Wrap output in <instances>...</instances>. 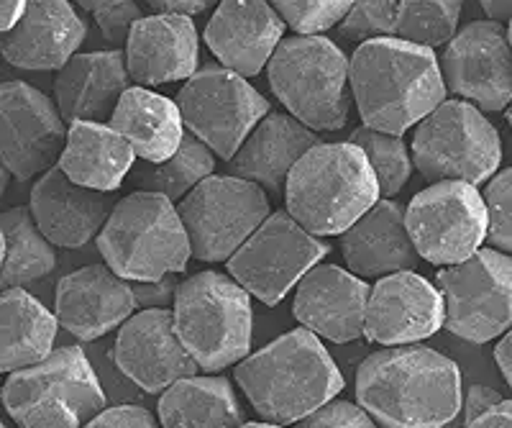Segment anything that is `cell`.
Returning <instances> with one entry per match:
<instances>
[{
    "instance_id": "cell-25",
    "label": "cell",
    "mask_w": 512,
    "mask_h": 428,
    "mask_svg": "<svg viewBox=\"0 0 512 428\" xmlns=\"http://www.w3.org/2000/svg\"><path fill=\"white\" fill-rule=\"evenodd\" d=\"M338 236L346 267L364 280L415 270L420 262L405 226V208L392 198H379Z\"/></svg>"
},
{
    "instance_id": "cell-38",
    "label": "cell",
    "mask_w": 512,
    "mask_h": 428,
    "mask_svg": "<svg viewBox=\"0 0 512 428\" xmlns=\"http://www.w3.org/2000/svg\"><path fill=\"white\" fill-rule=\"evenodd\" d=\"M487 211V239L500 252L512 249V170H497L482 193Z\"/></svg>"
},
{
    "instance_id": "cell-26",
    "label": "cell",
    "mask_w": 512,
    "mask_h": 428,
    "mask_svg": "<svg viewBox=\"0 0 512 428\" xmlns=\"http://www.w3.org/2000/svg\"><path fill=\"white\" fill-rule=\"evenodd\" d=\"M54 77V106L64 124H108L123 90L131 85L123 52H75Z\"/></svg>"
},
{
    "instance_id": "cell-15",
    "label": "cell",
    "mask_w": 512,
    "mask_h": 428,
    "mask_svg": "<svg viewBox=\"0 0 512 428\" xmlns=\"http://www.w3.org/2000/svg\"><path fill=\"white\" fill-rule=\"evenodd\" d=\"M443 85L479 111L500 113L512 98L510 34L497 21H472L446 42L438 59Z\"/></svg>"
},
{
    "instance_id": "cell-44",
    "label": "cell",
    "mask_w": 512,
    "mask_h": 428,
    "mask_svg": "<svg viewBox=\"0 0 512 428\" xmlns=\"http://www.w3.org/2000/svg\"><path fill=\"white\" fill-rule=\"evenodd\" d=\"M144 3L159 13H185V16H195V13H203L210 6H216L218 0H144Z\"/></svg>"
},
{
    "instance_id": "cell-17",
    "label": "cell",
    "mask_w": 512,
    "mask_h": 428,
    "mask_svg": "<svg viewBox=\"0 0 512 428\" xmlns=\"http://www.w3.org/2000/svg\"><path fill=\"white\" fill-rule=\"evenodd\" d=\"M113 362L144 393H162L172 382L200 372L177 336L172 308L131 313L118 326Z\"/></svg>"
},
{
    "instance_id": "cell-42",
    "label": "cell",
    "mask_w": 512,
    "mask_h": 428,
    "mask_svg": "<svg viewBox=\"0 0 512 428\" xmlns=\"http://www.w3.org/2000/svg\"><path fill=\"white\" fill-rule=\"evenodd\" d=\"M85 426L90 428H154L159 426L157 416L144 405H111L95 413Z\"/></svg>"
},
{
    "instance_id": "cell-7",
    "label": "cell",
    "mask_w": 512,
    "mask_h": 428,
    "mask_svg": "<svg viewBox=\"0 0 512 428\" xmlns=\"http://www.w3.org/2000/svg\"><path fill=\"white\" fill-rule=\"evenodd\" d=\"M269 88L292 118L313 131H338L349 121V57L320 34H295L277 44L267 65Z\"/></svg>"
},
{
    "instance_id": "cell-47",
    "label": "cell",
    "mask_w": 512,
    "mask_h": 428,
    "mask_svg": "<svg viewBox=\"0 0 512 428\" xmlns=\"http://www.w3.org/2000/svg\"><path fill=\"white\" fill-rule=\"evenodd\" d=\"M26 0H0V34L11 29L24 11Z\"/></svg>"
},
{
    "instance_id": "cell-4",
    "label": "cell",
    "mask_w": 512,
    "mask_h": 428,
    "mask_svg": "<svg viewBox=\"0 0 512 428\" xmlns=\"http://www.w3.org/2000/svg\"><path fill=\"white\" fill-rule=\"evenodd\" d=\"M287 213L313 236H338L379 200V185L356 144H313L287 172Z\"/></svg>"
},
{
    "instance_id": "cell-16",
    "label": "cell",
    "mask_w": 512,
    "mask_h": 428,
    "mask_svg": "<svg viewBox=\"0 0 512 428\" xmlns=\"http://www.w3.org/2000/svg\"><path fill=\"white\" fill-rule=\"evenodd\" d=\"M64 126L49 95L21 80L0 83V159L18 182H29L57 162Z\"/></svg>"
},
{
    "instance_id": "cell-41",
    "label": "cell",
    "mask_w": 512,
    "mask_h": 428,
    "mask_svg": "<svg viewBox=\"0 0 512 428\" xmlns=\"http://www.w3.org/2000/svg\"><path fill=\"white\" fill-rule=\"evenodd\" d=\"M141 16H144V13H141L136 0H118L113 6L93 11V18L95 24H98L100 34H103L105 42L113 44V47H126L128 31H131V26H134Z\"/></svg>"
},
{
    "instance_id": "cell-35",
    "label": "cell",
    "mask_w": 512,
    "mask_h": 428,
    "mask_svg": "<svg viewBox=\"0 0 512 428\" xmlns=\"http://www.w3.org/2000/svg\"><path fill=\"white\" fill-rule=\"evenodd\" d=\"M351 144H356L367 157L369 167L377 177L379 198H395L408 185L413 159H410V149L402 136L359 126L351 134Z\"/></svg>"
},
{
    "instance_id": "cell-49",
    "label": "cell",
    "mask_w": 512,
    "mask_h": 428,
    "mask_svg": "<svg viewBox=\"0 0 512 428\" xmlns=\"http://www.w3.org/2000/svg\"><path fill=\"white\" fill-rule=\"evenodd\" d=\"M8 182H11V172H8V167L3 165V159H0V200H3V195H6Z\"/></svg>"
},
{
    "instance_id": "cell-14",
    "label": "cell",
    "mask_w": 512,
    "mask_h": 428,
    "mask_svg": "<svg viewBox=\"0 0 512 428\" xmlns=\"http://www.w3.org/2000/svg\"><path fill=\"white\" fill-rule=\"evenodd\" d=\"M405 226L425 262L446 267L466 259L487 241V211L477 185L436 180L405 208Z\"/></svg>"
},
{
    "instance_id": "cell-13",
    "label": "cell",
    "mask_w": 512,
    "mask_h": 428,
    "mask_svg": "<svg viewBox=\"0 0 512 428\" xmlns=\"http://www.w3.org/2000/svg\"><path fill=\"white\" fill-rule=\"evenodd\" d=\"M175 103L190 134L223 162L269 113V100L246 77L223 65H205L192 72Z\"/></svg>"
},
{
    "instance_id": "cell-21",
    "label": "cell",
    "mask_w": 512,
    "mask_h": 428,
    "mask_svg": "<svg viewBox=\"0 0 512 428\" xmlns=\"http://www.w3.org/2000/svg\"><path fill=\"white\" fill-rule=\"evenodd\" d=\"M85 36L88 24L72 0H26L16 24L0 34V57L18 70H59Z\"/></svg>"
},
{
    "instance_id": "cell-27",
    "label": "cell",
    "mask_w": 512,
    "mask_h": 428,
    "mask_svg": "<svg viewBox=\"0 0 512 428\" xmlns=\"http://www.w3.org/2000/svg\"><path fill=\"white\" fill-rule=\"evenodd\" d=\"M318 141L320 136L297 118L269 111L246 134L239 149L226 162V170L228 175L256 182L264 193L277 198L282 195L292 165Z\"/></svg>"
},
{
    "instance_id": "cell-33",
    "label": "cell",
    "mask_w": 512,
    "mask_h": 428,
    "mask_svg": "<svg viewBox=\"0 0 512 428\" xmlns=\"http://www.w3.org/2000/svg\"><path fill=\"white\" fill-rule=\"evenodd\" d=\"M213 170H216V154L210 152L198 136L185 134L172 157L162 159V162H144V159L136 162L134 159L126 177L134 190L162 193L172 203H177L200 180L213 175Z\"/></svg>"
},
{
    "instance_id": "cell-32",
    "label": "cell",
    "mask_w": 512,
    "mask_h": 428,
    "mask_svg": "<svg viewBox=\"0 0 512 428\" xmlns=\"http://www.w3.org/2000/svg\"><path fill=\"white\" fill-rule=\"evenodd\" d=\"M3 234V262H0V290L26 288L44 280L57 267L54 244L41 234L29 206L0 213Z\"/></svg>"
},
{
    "instance_id": "cell-19",
    "label": "cell",
    "mask_w": 512,
    "mask_h": 428,
    "mask_svg": "<svg viewBox=\"0 0 512 428\" xmlns=\"http://www.w3.org/2000/svg\"><path fill=\"white\" fill-rule=\"evenodd\" d=\"M292 313L303 329L333 344L361 339L369 282L336 264L318 262L295 285Z\"/></svg>"
},
{
    "instance_id": "cell-6",
    "label": "cell",
    "mask_w": 512,
    "mask_h": 428,
    "mask_svg": "<svg viewBox=\"0 0 512 428\" xmlns=\"http://www.w3.org/2000/svg\"><path fill=\"white\" fill-rule=\"evenodd\" d=\"M172 321L182 346L200 372H221L251 349V295L231 275L205 270L180 280Z\"/></svg>"
},
{
    "instance_id": "cell-30",
    "label": "cell",
    "mask_w": 512,
    "mask_h": 428,
    "mask_svg": "<svg viewBox=\"0 0 512 428\" xmlns=\"http://www.w3.org/2000/svg\"><path fill=\"white\" fill-rule=\"evenodd\" d=\"M57 329L54 313L24 288L0 290V375L47 357Z\"/></svg>"
},
{
    "instance_id": "cell-8",
    "label": "cell",
    "mask_w": 512,
    "mask_h": 428,
    "mask_svg": "<svg viewBox=\"0 0 512 428\" xmlns=\"http://www.w3.org/2000/svg\"><path fill=\"white\" fill-rule=\"evenodd\" d=\"M8 375L0 398L18 426L77 428L105 408L103 385L80 346H59Z\"/></svg>"
},
{
    "instance_id": "cell-29",
    "label": "cell",
    "mask_w": 512,
    "mask_h": 428,
    "mask_svg": "<svg viewBox=\"0 0 512 428\" xmlns=\"http://www.w3.org/2000/svg\"><path fill=\"white\" fill-rule=\"evenodd\" d=\"M108 126L131 144L136 159L162 162L172 157L185 136L180 108L172 98L141 85H128L113 108Z\"/></svg>"
},
{
    "instance_id": "cell-39",
    "label": "cell",
    "mask_w": 512,
    "mask_h": 428,
    "mask_svg": "<svg viewBox=\"0 0 512 428\" xmlns=\"http://www.w3.org/2000/svg\"><path fill=\"white\" fill-rule=\"evenodd\" d=\"M461 405H464V426H512V400L497 393L495 387L472 385L469 393H466V400H461Z\"/></svg>"
},
{
    "instance_id": "cell-40",
    "label": "cell",
    "mask_w": 512,
    "mask_h": 428,
    "mask_svg": "<svg viewBox=\"0 0 512 428\" xmlns=\"http://www.w3.org/2000/svg\"><path fill=\"white\" fill-rule=\"evenodd\" d=\"M297 426L308 428H372L377 423L372 421L364 408L359 403H349V400H326L320 403L318 408L303 416L297 421Z\"/></svg>"
},
{
    "instance_id": "cell-22",
    "label": "cell",
    "mask_w": 512,
    "mask_h": 428,
    "mask_svg": "<svg viewBox=\"0 0 512 428\" xmlns=\"http://www.w3.org/2000/svg\"><path fill=\"white\" fill-rule=\"evenodd\" d=\"M134 311L131 282L116 275L108 264H88L64 275L54 293V318L80 341L111 334Z\"/></svg>"
},
{
    "instance_id": "cell-18",
    "label": "cell",
    "mask_w": 512,
    "mask_h": 428,
    "mask_svg": "<svg viewBox=\"0 0 512 428\" xmlns=\"http://www.w3.org/2000/svg\"><path fill=\"white\" fill-rule=\"evenodd\" d=\"M443 329V300L415 270L382 275L369 288L361 336L382 346L415 344Z\"/></svg>"
},
{
    "instance_id": "cell-12",
    "label": "cell",
    "mask_w": 512,
    "mask_h": 428,
    "mask_svg": "<svg viewBox=\"0 0 512 428\" xmlns=\"http://www.w3.org/2000/svg\"><path fill=\"white\" fill-rule=\"evenodd\" d=\"M331 252L328 244L305 231L287 211L267 213L226 259L228 275L239 282L251 298L264 305H280L297 280Z\"/></svg>"
},
{
    "instance_id": "cell-5",
    "label": "cell",
    "mask_w": 512,
    "mask_h": 428,
    "mask_svg": "<svg viewBox=\"0 0 512 428\" xmlns=\"http://www.w3.org/2000/svg\"><path fill=\"white\" fill-rule=\"evenodd\" d=\"M95 239L105 264L128 282L159 280L169 272L182 275L192 259L177 206L152 190L118 198Z\"/></svg>"
},
{
    "instance_id": "cell-2",
    "label": "cell",
    "mask_w": 512,
    "mask_h": 428,
    "mask_svg": "<svg viewBox=\"0 0 512 428\" xmlns=\"http://www.w3.org/2000/svg\"><path fill=\"white\" fill-rule=\"evenodd\" d=\"M349 85L364 126L402 136L446 98L433 49L379 36L349 59Z\"/></svg>"
},
{
    "instance_id": "cell-46",
    "label": "cell",
    "mask_w": 512,
    "mask_h": 428,
    "mask_svg": "<svg viewBox=\"0 0 512 428\" xmlns=\"http://www.w3.org/2000/svg\"><path fill=\"white\" fill-rule=\"evenodd\" d=\"M479 6L487 13L489 21H497V24H507L512 16V0H479Z\"/></svg>"
},
{
    "instance_id": "cell-11",
    "label": "cell",
    "mask_w": 512,
    "mask_h": 428,
    "mask_svg": "<svg viewBox=\"0 0 512 428\" xmlns=\"http://www.w3.org/2000/svg\"><path fill=\"white\" fill-rule=\"evenodd\" d=\"M267 213V193L233 175H208L177 203L190 257L198 262H226Z\"/></svg>"
},
{
    "instance_id": "cell-9",
    "label": "cell",
    "mask_w": 512,
    "mask_h": 428,
    "mask_svg": "<svg viewBox=\"0 0 512 428\" xmlns=\"http://www.w3.org/2000/svg\"><path fill=\"white\" fill-rule=\"evenodd\" d=\"M415 126L410 159L428 180H464L479 188L500 170V131L469 100L443 98Z\"/></svg>"
},
{
    "instance_id": "cell-50",
    "label": "cell",
    "mask_w": 512,
    "mask_h": 428,
    "mask_svg": "<svg viewBox=\"0 0 512 428\" xmlns=\"http://www.w3.org/2000/svg\"><path fill=\"white\" fill-rule=\"evenodd\" d=\"M0 262H3V234H0Z\"/></svg>"
},
{
    "instance_id": "cell-1",
    "label": "cell",
    "mask_w": 512,
    "mask_h": 428,
    "mask_svg": "<svg viewBox=\"0 0 512 428\" xmlns=\"http://www.w3.org/2000/svg\"><path fill=\"white\" fill-rule=\"evenodd\" d=\"M356 400L387 428H441L461 411V372L431 346H384L356 372Z\"/></svg>"
},
{
    "instance_id": "cell-45",
    "label": "cell",
    "mask_w": 512,
    "mask_h": 428,
    "mask_svg": "<svg viewBox=\"0 0 512 428\" xmlns=\"http://www.w3.org/2000/svg\"><path fill=\"white\" fill-rule=\"evenodd\" d=\"M497 339H500L495 346L497 370H500L505 385H512V334H510V329H507L505 334L497 336Z\"/></svg>"
},
{
    "instance_id": "cell-51",
    "label": "cell",
    "mask_w": 512,
    "mask_h": 428,
    "mask_svg": "<svg viewBox=\"0 0 512 428\" xmlns=\"http://www.w3.org/2000/svg\"><path fill=\"white\" fill-rule=\"evenodd\" d=\"M0 426H3V423H0Z\"/></svg>"
},
{
    "instance_id": "cell-28",
    "label": "cell",
    "mask_w": 512,
    "mask_h": 428,
    "mask_svg": "<svg viewBox=\"0 0 512 428\" xmlns=\"http://www.w3.org/2000/svg\"><path fill=\"white\" fill-rule=\"evenodd\" d=\"M134 149L108 124L72 121L57 167L77 185L93 190H118L134 165Z\"/></svg>"
},
{
    "instance_id": "cell-48",
    "label": "cell",
    "mask_w": 512,
    "mask_h": 428,
    "mask_svg": "<svg viewBox=\"0 0 512 428\" xmlns=\"http://www.w3.org/2000/svg\"><path fill=\"white\" fill-rule=\"evenodd\" d=\"M75 6H80L82 11H98V8H105V6H113V3H118V0H72Z\"/></svg>"
},
{
    "instance_id": "cell-20",
    "label": "cell",
    "mask_w": 512,
    "mask_h": 428,
    "mask_svg": "<svg viewBox=\"0 0 512 428\" xmlns=\"http://www.w3.org/2000/svg\"><path fill=\"white\" fill-rule=\"evenodd\" d=\"M118 200V190L77 185L57 165L41 172L31 188L29 211L54 247L80 249L103 229Z\"/></svg>"
},
{
    "instance_id": "cell-37",
    "label": "cell",
    "mask_w": 512,
    "mask_h": 428,
    "mask_svg": "<svg viewBox=\"0 0 512 428\" xmlns=\"http://www.w3.org/2000/svg\"><path fill=\"white\" fill-rule=\"evenodd\" d=\"M295 34H323L346 16L351 0H269Z\"/></svg>"
},
{
    "instance_id": "cell-3",
    "label": "cell",
    "mask_w": 512,
    "mask_h": 428,
    "mask_svg": "<svg viewBox=\"0 0 512 428\" xmlns=\"http://www.w3.org/2000/svg\"><path fill=\"white\" fill-rule=\"evenodd\" d=\"M233 377L251 408L277 426L297 423L344 390V377L323 341L303 326L246 354L236 362Z\"/></svg>"
},
{
    "instance_id": "cell-31",
    "label": "cell",
    "mask_w": 512,
    "mask_h": 428,
    "mask_svg": "<svg viewBox=\"0 0 512 428\" xmlns=\"http://www.w3.org/2000/svg\"><path fill=\"white\" fill-rule=\"evenodd\" d=\"M157 421L167 428H216L241 426L246 418L226 377H200L195 372L164 387Z\"/></svg>"
},
{
    "instance_id": "cell-34",
    "label": "cell",
    "mask_w": 512,
    "mask_h": 428,
    "mask_svg": "<svg viewBox=\"0 0 512 428\" xmlns=\"http://www.w3.org/2000/svg\"><path fill=\"white\" fill-rule=\"evenodd\" d=\"M464 0H397L395 36L402 42L436 49L459 31Z\"/></svg>"
},
{
    "instance_id": "cell-36",
    "label": "cell",
    "mask_w": 512,
    "mask_h": 428,
    "mask_svg": "<svg viewBox=\"0 0 512 428\" xmlns=\"http://www.w3.org/2000/svg\"><path fill=\"white\" fill-rule=\"evenodd\" d=\"M397 0H351L346 16L338 21V34L349 42H367L395 36Z\"/></svg>"
},
{
    "instance_id": "cell-10",
    "label": "cell",
    "mask_w": 512,
    "mask_h": 428,
    "mask_svg": "<svg viewBox=\"0 0 512 428\" xmlns=\"http://www.w3.org/2000/svg\"><path fill=\"white\" fill-rule=\"evenodd\" d=\"M443 300V329L472 344H487L510 329L512 259L495 247H479L436 275Z\"/></svg>"
},
{
    "instance_id": "cell-24",
    "label": "cell",
    "mask_w": 512,
    "mask_h": 428,
    "mask_svg": "<svg viewBox=\"0 0 512 428\" xmlns=\"http://www.w3.org/2000/svg\"><path fill=\"white\" fill-rule=\"evenodd\" d=\"M285 29L269 0H218L205 26V44L226 70L256 77L285 39Z\"/></svg>"
},
{
    "instance_id": "cell-23",
    "label": "cell",
    "mask_w": 512,
    "mask_h": 428,
    "mask_svg": "<svg viewBox=\"0 0 512 428\" xmlns=\"http://www.w3.org/2000/svg\"><path fill=\"white\" fill-rule=\"evenodd\" d=\"M198 29L185 13L141 16L126 39V70L141 88L187 80L198 70Z\"/></svg>"
},
{
    "instance_id": "cell-43",
    "label": "cell",
    "mask_w": 512,
    "mask_h": 428,
    "mask_svg": "<svg viewBox=\"0 0 512 428\" xmlns=\"http://www.w3.org/2000/svg\"><path fill=\"white\" fill-rule=\"evenodd\" d=\"M177 285H180V272H169L159 280L131 282L136 308H172Z\"/></svg>"
}]
</instances>
